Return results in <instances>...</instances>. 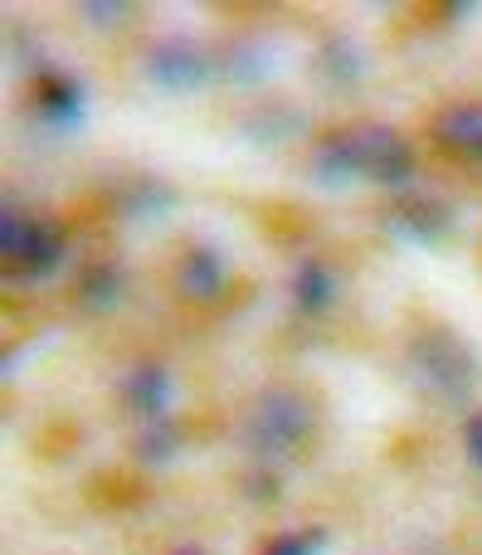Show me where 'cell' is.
<instances>
[{
    "label": "cell",
    "instance_id": "3957f363",
    "mask_svg": "<svg viewBox=\"0 0 482 555\" xmlns=\"http://www.w3.org/2000/svg\"><path fill=\"white\" fill-rule=\"evenodd\" d=\"M409 365H415V375L429 390L448 395V400L473 385V356L458 341H448V336H425V341L415 346V356H409Z\"/></svg>",
    "mask_w": 482,
    "mask_h": 555
},
{
    "label": "cell",
    "instance_id": "6da1fadb",
    "mask_svg": "<svg viewBox=\"0 0 482 555\" xmlns=\"http://www.w3.org/2000/svg\"><path fill=\"white\" fill-rule=\"evenodd\" d=\"M312 176L322 185H351V181H370V185H405L415 176V152L400 132L390 127H351L337 132L312 152Z\"/></svg>",
    "mask_w": 482,
    "mask_h": 555
},
{
    "label": "cell",
    "instance_id": "5b68a950",
    "mask_svg": "<svg viewBox=\"0 0 482 555\" xmlns=\"http://www.w3.org/2000/svg\"><path fill=\"white\" fill-rule=\"evenodd\" d=\"M117 395H122V404L142 424H161V420H171L175 380L166 365H132V371L122 375V385H117Z\"/></svg>",
    "mask_w": 482,
    "mask_h": 555
},
{
    "label": "cell",
    "instance_id": "30bf717a",
    "mask_svg": "<svg viewBox=\"0 0 482 555\" xmlns=\"http://www.w3.org/2000/svg\"><path fill=\"white\" fill-rule=\"evenodd\" d=\"M439 142L482 156V103H458L439 117Z\"/></svg>",
    "mask_w": 482,
    "mask_h": 555
},
{
    "label": "cell",
    "instance_id": "4fadbf2b",
    "mask_svg": "<svg viewBox=\"0 0 482 555\" xmlns=\"http://www.w3.org/2000/svg\"><path fill=\"white\" fill-rule=\"evenodd\" d=\"M29 230H35V220H29V215H19V205H5V210H0V254H5V259H15V254L25 249Z\"/></svg>",
    "mask_w": 482,
    "mask_h": 555
},
{
    "label": "cell",
    "instance_id": "7c38bea8",
    "mask_svg": "<svg viewBox=\"0 0 482 555\" xmlns=\"http://www.w3.org/2000/svg\"><path fill=\"white\" fill-rule=\"evenodd\" d=\"M122 287H127V278L113 269V263H103V269H93L83 278V297H88V307H113V302H122Z\"/></svg>",
    "mask_w": 482,
    "mask_h": 555
},
{
    "label": "cell",
    "instance_id": "2e32d148",
    "mask_svg": "<svg viewBox=\"0 0 482 555\" xmlns=\"http://www.w3.org/2000/svg\"><path fill=\"white\" fill-rule=\"evenodd\" d=\"M464 449H468V463L482 473V410L468 420V429H464Z\"/></svg>",
    "mask_w": 482,
    "mask_h": 555
},
{
    "label": "cell",
    "instance_id": "52a82bcc",
    "mask_svg": "<svg viewBox=\"0 0 482 555\" xmlns=\"http://www.w3.org/2000/svg\"><path fill=\"white\" fill-rule=\"evenodd\" d=\"M35 103H39V117H44V122L74 127L78 117H83V83H74V78H64V74H44L39 78Z\"/></svg>",
    "mask_w": 482,
    "mask_h": 555
},
{
    "label": "cell",
    "instance_id": "9c48e42d",
    "mask_svg": "<svg viewBox=\"0 0 482 555\" xmlns=\"http://www.w3.org/2000/svg\"><path fill=\"white\" fill-rule=\"evenodd\" d=\"M224 287V259L214 249H191L181 263V293L195 297V302H205V297H214Z\"/></svg>",
    "mask_w": 482,
    "mask_h": 555
},
{
    "label": "cell",
    "instance_id": "8fae6325",
    "mask_svg": "<svg viewBox=\"0 0 482 555\" xmlns=\"http://www.w3.org/2000/svg\"><path fill=\"white\" fill-rule=\"evenodd\" d=\"M327 546V531L322 527H292V531H278L259 555H317Z\"/></svg>",
    "mask_w": 482,
    "mask_h": 555
},
{
    "label": "cell",
    "instance_id": "8992f818",
    "mask_svg": "<svg viewBox=\"0 0 482 555\" xmlns=\"http://www.w3.org/2000/svg\"><path fill=\"white\" fill-rule=\"evenodd\" d=\"M64 259H68L64 234H58L49 220H35V230H29L25 249H19L10 263H15V273H19V278H49V273L64 269Z\"/></svg>",
    "mask_w": 482,
    "mask_h": 555
},
{
    "label": "cell",
    "instance_id": "5bb4252c",
    "mask_svg": "<svg viewBox=\"0 0 482 555\" xmlns=\"http://www.w3.org/2000/svg\"><path fill=\"white\" fill-rule=\"evenodd\" d=\"M175 429H171V420H161V424H146V434L136 439V453H142V463H166L175 453Z\"/></svg>",
    "mask_w": 482,
    "mask_h": 555
},
{
    "label": "cell",
    "instance_id": "ba28073f",
    "mask_svg": "<svg viewBox=\"0 0 482 555\" xmlns=\"http://www.w3.org/2000/svg\"><path fill=\"white\" fill-rule=\"evenodd\" d=\"M331 297H337V273H331V263L327 259H302L298 273H292V302H298V312L322 317L331 307Z\"/></svg>",
    "mask_w": 482,
    "mask_h": 555
},
{
    "label": "cell",
    "instance_id": "277c9868",
    "mask_svg": "<svg viewBox=\"0 0 482 555\" xmlns=\"http://www.w3.org/2000/svg\"><path fill=\"white\" fill-rule=\"evenodd\" d=\"M205 74H210V64H205V54L191 39H161L146 54V78L156 88H166V93H191L195 83H205Z\"/></svg>",
    "mask_w": 482,
    "mask_h": 555
},
{
    "label": "cell",
    "instance_id": "7a4b0ae2",
    "mask_svg": "<svg viewBox=\"0 0 482 555\" xmlns=\"http://www.w3.org/2000/svg\"><path fill=\"white\" fill-rule=\"evenodd\" d=\"M312 424V404L302 400L288 385H273L259 400L249 404V420H244V443H249L259 459H283L292 443L308 434Z\"/></svg>",
    "mask_w": 482,
    "mask_h": 555
},
{
    "label": "cell",
    "instance_id": "e0dca14e",
    "mask_svg": "<svg viewBox=\"0 0 482 555\" xmlns=\"http://www.w3.org/2000/svg\"><path fill=\"white\" fill-rule=\"evenodd\" d=\"M175 555H195V551H175Z\"/></svg>",
    "mask_w": 482,
    "mask_h": 555
},
{
    "label": "cell",
    "instance_id": "9a60e30c",
    "mask_svg": "<svg viewBox=\"0 0 482 555\" xmlns=\"http://www.w3.org/2000/svg\"><path fill=\"white\" fill-rule=\"evenodd\" d=\"M78 15L93 20L97 29H113V25H122L127 20V5H97V0H88V5H78Z\"/></svg>",
    "mask_w": 482,
    "mask_h": 555
}]
</instances>
